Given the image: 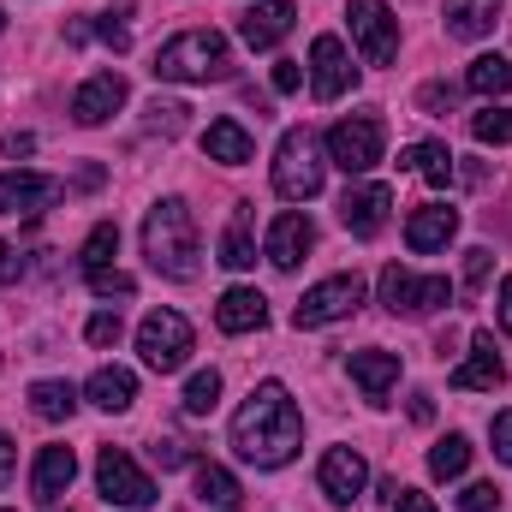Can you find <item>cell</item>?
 <instances>
[{"label": "cell", "instance_id": "6da1fadb", "mask_svg": "<svg viewBox=\"0 0 512 512\" xmlns=\"http://www.w3.org/2000/svg\"><path fill=\"white\" fill-rule=\"evenodd\" d=\"M233 447H239V459L256 465V471H280L304 447V417H298L292 393L280 382L251 387V399L233 417Z\"/></svg>", "mask_w": 512, "mask_h": 512}, {"label": "cell", "instance_id": "7a4b0ae2", "mask_svg": "<svg viewBox=\"0 0 512 512\" xmlns=\"http://www.w3.org/2000/svg\"><path fill=\"white\" fill-rule=\"evenodd\" d=\"M143 256L167 280H191L197 274V221H191L185 197H161L149 209V221H143Z\"/></svg>", "mask_w": 512, "mask_h": 512}, {"label": "cell", "instance_id": "3957f363", "mask_svg": "<svg viewBox=\"0 0 512 512\" xmlns=\"http://www.w3.org/2000/svg\"><path fill=\"white\" fill-rule=\"evenodd\" d=\"M149 72L161 84H221V78H233V54H227L221 30H179L173 42L155 48Z\"/></svg>", "mask_w": 512, "mask_h": 512}, {"label": "cell", "instance_id": "277c9868", "mask_svg": "<svg viewBox=\"0 0 512 512\" xmlns=\"http://www.w3.org/2000/svg\"><path fill=\"white\" fill-rule=\"evenodd\" d=\"M274 191L286 203H310L322 191V161H316V137L304 126H292L274 149Z\"/></svg>", "mask_w": 512, "mask_h": 512}, {"label": "cell", "instance_id": "5b68a950", "mask_svg": "<svg viewBox=\"0 0 512 512\" xmlns=\"http://www.w3.org/2000/svg\"><path fill=\"white\" fill-rule=\"evenodd\" d=\"M137 352H143V364H149L155 376L185 370V358H191V322H185L179 310H149V316L137 322Z\"/></svg>", "mask_w": 512, "mask_h": 512}, {"label": "cell", "instance_id": "8992f818", "mask_svg": "<svg viewBox=\"0 0 512 512\" xmlns=\"http://www.w3.org/2000/svg\"><path fill=\"white\" fill-rule=\"evenodd\" d=\"M96 489H102L108 507H126V512L155 507V483L137 471V459H131L126 447H102L96 453Z\"/></svg>", "mask_w": 512, "mask_h": 512}, {"label": "cell", "instance_id": "52a82bcc", "mask_svg": "<svg viewBox=\"0 0 512 512\" xmlns=\"http://www.w3.org/2000/svg\"><path fill=\"white\" fill-rule=\"evenodd\" d=\"M453 298V286L441 280V274H411V268H382V304L393 310V316H429V310H441Z\"/></svg>", "mask_w": 512, "mask_h": 512}, {"label": "cell", "instance_id": "ba28073f", "mask_svg": "<svg viewBox=\"0 0 512 512\" xmlns=\"http://www.w3.org/2000/svg\"><path fill=\"white\" fill-rule=\"evenodd\" d=\"M382 137H387L382 114H352V120H340L328 131V161L346 167V173H370L382 161Z\"/></svg>", "mask_w": 512, "mask_h": 512}, {"label": "cell", "instance_id": "9c48e42d", "mask_svg": "<svg viewBox=\"0 0 512 512\" xmlns=\"http://www.w3.org/2000/svg\"><path fill=\"white\" fill-rule=\"evenodd\" d=\"M358 304H364V274H334V280H322V286H310V292L298 298L292 322H298V328H328V322L352 316Z\"/></svg>", "mask_w": 512, "mask_h": 512}, {"label": "cell", "instance_id": "30bf717a", "mask_svg": "<svg viewBox=\"0 0 512 512\" xmlns=\"http://www.w3.org/2000/svg\"><path fill=\"white\" fill-rule=\"evenodd\" d=\"M346 24H352V36H358V48H364L370 66H387V60H393V48H399V18H393L387 0H352V6H346Z\"/></svg>", "mask_w": 512, "mask_h": 512}, {"label": "cell", "instance_id": "8fae6325", "mask_svg": "<svg viewBox=\"0 0 512 512\" xmlns=\"http://www.w3.org/2000/svg\"><path fill=\"white\" fill-rule=\"evenodd\" d=\"M352 84H358V66L346 60L340 36H316L310 42V90H316V102H340Z\"/></svg>", "mask_w": 512, "mask_h": 512}, {"label": "cell", "instance_id": "7c38bea8", "mask_svg": "<svg viewBox=\"0 0 512 512\" xmlns=\"http://www.w3.org/2000/svg\"><path fill=\"white\" fill-rule=\"evenodd\" d=\"M316 483H322V495H328L334 507H352V501L364 495V483H370V465H364L358 447H328L322 465H316Z\"/></svg>", "mask_w": 512, "mask_h": 512}, {"label": "cell", "instance_id": "4fadbf2b", "mask_svg": "<svg viewBox=\"0 0 512 512\" xmlns=\"http://www.w3.org/2000/svg\"><path fill=\"white\" fill-rule=\"evenodd\" d=\"M66 197V179L54 173H0V215H42Z\"/></svg>", "mask_w": 512, "mask_h": 512}, {"label": "cell", "instance_id": "5bb4252c", "mask_svg": "<svg viewBox=\"0 0 512 512\" xmlns=\"http://www.w3.org/2000/svg\"><path fill=\"white\" fill-rule=\"evenodd\" d=\"M120 108H126V78H120V72H96V78H84L78 96H72V120H78V126H102V120L120 114Z\"/></svg>", "mask_w": 512, "mask_h": 512}, {"label": "cell", "instance_id": "9a60e30c", "mask_svg": "<svg viewBox=\"0 0 512 512\" xmlns=\"http://www.w3.org/2000/svg\"><path fill=\"white\" fill-rule=\"evenodd\" d=\"M387 209H393V191H387V185H358V191L340 197V221H346V233H358V239H376V233H382Z\"/></svg>", "mask_w": 512, "mask_h": 512}, {"label": "cell", "instance_id": "2e32d148", "mask_svg": "<svg viewBox=\"0 0 512 512\" xmlns=\"http://www.w3.org/2000/svg\"><path fill=\"white\" fill-rule=\"evenodd\" d=\"M310 245H316L310 215H298V209L274 215V227H268V262H274V268H298V262L310 256Z\"/></svg>", "mask_w": 512, "mask_h": 512}, {"label": "cell", "instance_id": "e0dca14e", "mask_svg": "<svg viewBox=\"0 0 512 512\" xmlns=\"http://www.w3.org/2000/svg\"><path fill=\"white\" fill-rule=\"evenodd\" d=\"M453 233H459V209H447V203H423V209H411V221H405V245L417 256L447 251Z\"/></svg>", "mask_w": 512, "mask_h": 512}, {"label": "cell", "instance_id": "ac0fdd59", "mask_svg": "<svg viewBox=\"0 0 512 512\" xmlns=\"http://www.w3.org/2000/svg\"><path fill=\"white\" fill-rule=\"evenodd\" d=\"M447 382L459 387V393H495V387L507 382V364L495 358V340H489V334H477V340H471V358H465Z\"/></svg>", "mask_w": 512, "mask_h": 512}, {"label": "cell", "instance_id": "d6986e66", "mask_svg": "<svg viewBox=\"0 0 512 512\" xmlns=\"http://www.w3.org/2000/svg\"><path fill=\"white\" fill-rule=\"evenodd\" d=\"M262 322H268V298H262L256 286L221 292V304H215V328H221V334H256Z\"/></svg>", "mask_w": 512, "mask_h": 512}, {"label": "cell", "instance_id": "ffe728a7", "mask_svg": "<svg viewBox=\"0 0 512 512\" xmlns=\"http://www.w3.org/2000/svg\"><path fill=\"white\" fill-rule=\"evenodd\" d=\"M292 0H262V6H251L245 18H239V36L251 42V48H274V42H286L292 36Z\"/></svg>", "mask_w": 512, "mask_h": 512}, {"label": "cell", "instance_id": "44dd1931", "mask_svg": "<svg viewBox=\"0 0 512 512\" xmlns=\"http://www.w3.org/2000/svg\"><path fill=\"white\" fill-rule=\"evenodd\" d=\"M72 477H78V453L72 447H42L36 471H30V489H36V501H60L72 489Z\"/></svg>", "mask_w": 512, "mask_h": 512}, {"label": "cell", "instance_id": "7402d4cb", "mask_svg": "<svg viewBox=\"0 0 512 512\" xmlns=\"http://www.w3.org/2000/svg\"><path fill=\"white\" fill-rule=\"evenodd\" d=\"M346 370H352V382L364 387V399L382 405L387 393H393V382H399V352H352Z\"/></svg>", "mask_w": 512, "mask_h": 512}, {"label": "cell", "instance_id": "603a6c76", "mask_svg": "<svg viewBox=\"0 0 512 512\" xmlns=\"http://www.w3.org/2000/svg\"><path fill=\"white\" fill-rule=\"evenodd\" d=\"M453 161H459V155H453L447 143H411V149H399V173H423L435 191L453 185V173H459Z\"/></svg>", "mask_w": 512, "mask_h": 512}, {"label": "cell", "instance_id": "cb8c5ba5", "mask_svg": "<svg viewBox=\"0 0 512 512\" xmlns=\"http://www.w3.org/2000/svg\"><path fill=\"white\" fill-rule=\"evenodd\" d=\"M495 24H501V0H447V36L483 42Z\"/></svg>", "mask_w": 512, "mask_h": 512}, {"label": "cell", "instance_id": "d4e9b609", "mask_svg": "<svg viewBox=\"0 0 512 512\" xmlns=\"http://www.w3.org/2000/svg\"><path fill=\"white\" fill-rule=\"evenodd\" d=\"M203 155L221 161V167H245V161H251V131L239 126V120H209V131H203Z\"/></svg>", "mask_w": 512, "mask_h": 512}, {"label": "cell", "instance_id": "484cf974", "mask_svg": "<svg viewBox=\"0 0 512 512\" xmlns=\"http://www.w3.org/2000/svg\"><path fill=\"white\" fill-rule=\"evenodd\" d=\"M221 262H227V268H251L256 262V209L251 203L233 209V221H227V233H221Z\"/></svg>", "mask_w": 512, "mask_h": 512}, {"label": "cell", "instance_id": "4316f807", "mask_svg": "<svg viewBox=\"0 0 512 512\" xmlns=\"http://www.w3.org/2000/svg\"><path fill=\"white\" fill-rule=\"evenodd\" d=\"M84 393H90V405H102V411H114V417H120V411H131V399H137V376L120 370V364H108V370H96V376H90Z\"/></svg>", "mask_w": 512, "mask_h": 512}, {"label": "cell", "instance_id": "83f0119b", "mask_svg": "<svg viewBox=\"0 0 512 512\" xmlns=\"http://www.w3.org/2000/svg\"><path fill=\"white\" fill-rule=\"evenodd\" d=\"M197 501L215 512H239V501H245V489H239V477L227 471V465H197Z\"/></svg>", "mask_w": 512, "mask_h": 512}, {"label": "cell", "instance_id": "f1b7e54d", "mask_svg": "<svg viewBox=\"0 0 512 512\" xmlns=\"http://www.w3.org/2000/svg\"><path fill=\"white\" fill-rule=\"evenodd\" d=\"M30 411H36L42 423H66V417L78 411V387L72 382H36L30 387Z\"/></svg>", "mask_w": 512, "mask_h": 512}, {"label": "cell", "instance_id": "f546056e", "mask_svg": "<svg viewBox=\"0 0 512 512\" xmlns=\"http://www.w3.org/2000/svg\"><path fill=\"white\" fill-rule=\"evenodd\" d=\"M465 84H471L477 96H507L512 90V60L507 54H483V60H471Z\"/></svg>", "mask_w": 512, "mask_h": 512}, {"label": "cell", "instance_id": "4dcf8cb0", "mask_svg": "<svg viewBox=\"0 0 512 512\" xmlns=\"http://www.w3.org/2000/svg\"><path fill=\"white\" fill-rule=\"evenodd\" d=\"M465 465H471V441H465V435H447V441L429 447V477H435V483L465 477Z\"/></svg>", "mask_w": 512, "mask_h": 512}, {"label": "cell", "instance_id": "1f68e13d", "mask_svg": "<svg viewBox=\"0 0 512 512\" xmlns=\"http://www.w3.org/2000/svg\"><path fill=\"white\" fill-rule=\"evenodd\" d=\"M114 256H120V227H114V221H102V227L84 239V256H78V262H84V280H90V274H108V268H114Z\"/></svg>", "mask_w": 512, "mask_h": 512}, {"label": "cell", "instance_id": "d6a6232c", "mask_svg": "<svg viewBox=\"0 0 512 512\" xmlns=\"http://www.w3.org/2000/svg\"><path fill=\"white\" fill-rule=\"evenodd\" d=\"M215 405H221V376H215V370H197V376L185 382V411H191V417H209Z\"/></svg>", "mask_w": 512, "mask_h": 512}, {"label": "cell", "instance_id": "836d02e7", "mask_svg": "<svg viewBox=\"0 0 512 512\" xmlns=\"http://www.w3.org/2000/svg\"><path fill=\"white\" fill-rule=\"evenodd\" d=\"M471 137H477V143H512V108H483V114H471Z\"/></svg>", "mask_w": 512, "mask_h": 512}, {"label": "cell", "instance_id": "e575fe53", "mask_svg": "<svg viewBox=\"0 0 512 512\" xmlns=\"http://www.w3.org/2000/svg\"><path fill=\"white\" fill-rule=\"evenodd\" d=\"M185 114H191L185 102H161V96H155V102H149V131L173 137V131H185Z\"/></svg>", "mask_w": 512, "mask_h": 512}, {"label": "cell", "instance_id": "d590c367", "mask_svg": "<svg viewBox=\"0 0 512 512\" xmlns=\"http://www.w3.org/2000/svg\"><path fill=\"white\" fill-rule=\"evenodd\" d=\"M90 346H120V334H126V322H120V310H102V316H90Z\"/></svg>", "mask_w": 512, "mask_h": 512}, {"label": "cell", "instance_id": "8d00e7d4", "mask_svg": "<svg viewBox=\"0 0 512 512\" xmlns=\"http://www.w3.org/2000/svg\"><path fill=\"white\" fill-rule=\"evenodd\" d=\"M459 512H501V489H495V483H471V489L459 495Z\"/></svg>", "mask_w": 512, "mask_h": 512}, {"label": "cell", "instance_id": "74e56055", "mask_svg": "<svg viewBox=\"0 0 512 512\" xmlns=\"http://www.w3.org/2000/svg\"><path fill=\"white\" fill-rule=\"evenodd\" d=\"M90 292H96V298H131V274H120V268L90 274Z\"/></svg>", "mask_w": 512, "mask_h": 512}, {"label": "cell", "instance_id": "f35d334b", "mask_svg": "<svg viewBox=\"0 0 512 512\" xmlns=\"http://www.w3.org/2000/svg\"><path fill=\"white\" fill-rule=\"evenodd\" d=\"M489 441H495V459L512 465V411H501V417L489 423Z\"/></svg>", "mask_w": 512, "mask_h": 512}, {"label": "cell", "instance_id": "ab89813d", "mask_svg": "<svg viewBox=\"0 0 512 512\" xmlns=\"http://www.w3.org/2000/svg\"><path fill=\"white\" fill-rule=\"evenodd\" d=\"M12 280H24V251L0 239V286H12Z\"/></svg>", "mask_w": 512, "mask_h": 512}, {"label": "cell", "instance_id": "60d3db41", "mask_svg": "<svg viewBox=\"0 0 512 512\" xmlns=\"http://www.w3.org/2000/svg\"><path fill=\"white\" fill-rule=\"evenodd\" d=\"M417 102H423L429 114H453V90H447V84H423V90H417Z\"/></svg>", "mask_w": 512, "mask_h": 512}, {"label": "cell", "instance_id": "b9f144b4", "mask_svg": "<svg viewBox=\"0 0 512 512\" xmlns=\"http://www.w3.org/2000/svg\"><path fill=\"white\" fill-rule=\"evenodd\" d=\"M298 84H304V72H298V60H274V90H280V96H292Z\"/></svg>", "mask_w": 512, "mask_h": 512}, {"label": "cell", "instance_id": "7bdbcfd3", "mask_svg": "<svg viewBox=\"0 0 512 512\" xmlns=\"http://www.w3.org/2000/svg\"><path fill=\"white\" fill-rule=\"evenodd\" d=\"M393 512H435V501H429L423 489H399V495H393Z\"/></svg>", "mask_w": 512, "mask_h": 512}, {"label": "cell", "instance_id": "ee69618b", "mask_svg": "<svg viewBox=\"0 0 512 512\" xmlns=\"http://www.w3.org/2000/svg\"><path fill=\"white\" fill-rule=\"evenodd\" d=\"M96 30H102V42H108L114 54H126V48H131V30H126V24H114V18H102Z\"/></svg>", "mask_w": 512, "mask_h": 512}, {"label": "cell", "instance_id": "f6af8a7d", "mask_svg": "<svg viewBox=\"0 0 512 512\" xmlns=\"http://www.w3.org/2000/svg\"><path fill=\"white\" fill-rule=\"evenodd\" d=\"M489 280V251H465V286H483Z\"/></svg>", "mask_w": 512, "mask_h": 512}, {"label": "cell", "instance_id": "bcb514c9", "mask_svg": "<svg viewBox=\"0 0 512 512\" xmlns=\"http://www.w3.org/2000/svg\"><path fill=\"white\" fill-rule=\"evenodd\" d=\"M155 459H161V465H167V471H173V465H185V459H191V453H185V447H179V441H155Z\"/></svg>", "mask_w": 512, "mask_h": 512}, {"label": "cell", "instance_id": "7dc6e473", "mask_svg": "<svg viewBox=\"0 0 512 512\" xmlns=\"http://www.w3.org/2000/svg\"><path fill=\"white\" fill-rule=\"evenodd\" d=\"M0 149H6V155H30V149H36V137H30V131H12Z\"/></svg>", "mask_w": 512, "mask_h": 512}, {"label": "cell", "instance_id": "c3c4849f", "mask_svg": "<svg viewBox=\"0 0 512 512\" xmlns=\"http://www.w3.org/2000/svg\"><path fill=\"white\" fill-rule=\"evenodd\" d=\"M435 417V405H429V393H411V423H429Z\"/></svg>", "mask_w": 512, "mask_h": 512}, {"label": "cell", "instance_id": "681fc988", "mask_svg": "<svg viewBox=\"0 0 512 512\" xmlns=\"http://www.w3.org/2000/svg\"><path fill=\"white\" fill-rule=\"evenodd\" d=\"M12 465H18V453H12V441L0 435V489H6V477H12Z\"/></svg>", "mask_w": 512, "mask_h": 512}, {"label": "cell", "instance_id": "f907efd6", "mask_svg": "<svg viewBox=\"0 0 512 512\" xmlns=\"http://www.w3.org/2000/svg\"><path fill=\"white\" fill-rule=\"evenodd\" d=\"M501 328L512 334V274L501 280Z\"/></svg>", "mask_w": 512, "mask_h": 512}, {"label": "cell", "instance_id": "816d5d0a", "mask_svg": "<svg viewBox=\"0 0 512 512\" xmlns=\"http://www.w3.org/2000/svg\"><path fill=\"white\" fill-rule=\"evenodd\" d=\"M0 30H6V12H0Z\"/></svg>", "mask_w": 512, "mask_h": 512}]
</instances>
